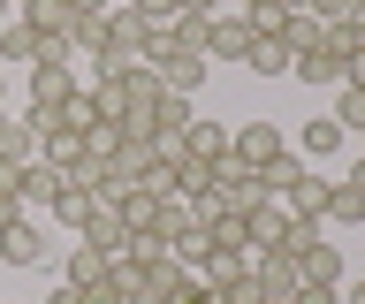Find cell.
<instances>
[{"label":"cell","instance_id":"cell-1","mask_svg":"<svg viewBox=\"0 0 365 304\" xmlns=\"http://www.w3.org/2000/svg\"><path fill=\"white\" fill-rule=\"evenodd\" d=\"M267 198L289 213V221H319V213H327V175L304 167L297 152H282V160L267 167Z\"/></svg>","mask_w":365,"mask_h":304},{"label":"cell","instance_id":"cell-2","mask_svg":"<svg viewBox=\"0 0 365 304\" xmlns=\"http://www.w3.org/2000/svg\"><path fill=\"white\" fill-rule=\"evenodd\" d=\"M145 61H153V23H137L130 8H114L107 31H99L91 69H99V76H122V69H145Z\"/></svg>","mask_w":365,"mask_h":304},{"label":"cell","instance_id":"cell-3","mask_svg":"<svg viewBox=\"0 0 365 304\" xmlns=\"http://www.w3.org/2000/svg\"><path fill=\"white\" fill-rule=\"evenodd\" d=\"M282 152H289V137H282L274 122H259V115H244V130H228V160L251 167V175H267Z\"/></svg>","mask_w":365,"mask_h":304},{"label":"cell","instance_id":"cell-4","mask_svg":"<svg viewBox=\"0 0 365 304\" xmlns=\"http://www.w3.org/2000/svg\"><path fill=\"white\" fill-rule=\"evenodd\" d=\"M0 266H53V229L38 213H23V221L0 229Z\"/></svg>","mask_w":365,"mask_h":304},{"label":"cell","instance_id":"cell-5","mask_svg":"<svg viewBox=\"0 0 365 304\" xmlns=\"http://www.w3.org/2000/svg\"><path fill=\"white\" fill-rule=\"evenodd\" d=\"M289 76H297V84H312V92H327V84L342 92V76H350V53L335 46V31H319V46H312V53H297Z\"/></svg>","mask_w":365,"mask_h":304},{"label":"cell","instance_id":"cell-6","mask_svg":"<svg viewBox=\"0 0 365 304\" xmlns=\"http://www.w3.org/2000/svg\"><path fill=\"white\" fill-rule=\"evenodd\" d=\"M99 206V190H91V167H76V175H61V190H53V206H46V229H84V213Z\"/></svg>","mask_w":365,"mask_h":304},{"label":"cell","instance_id":"cell-7","mask_svg":"<svg viewBox=\"0 0 365 304\" xmlns=\"http://www.w3.org/2000/svg\"><path fill=\"white\" fill-rule=\"evenodd\" d=\"M76 243H91V251H107V258H130V229H122V206H99L84 213V229H76Z\"/></svg>","mask_w":365,"mask_h":304},{"label":"cell","instance_id":"cell-8","mask_svg":"<svg viewBox=\"0 0 365 304\" xmlns=\"http://www.w3.org/2000/svg\"><path fill=\"white\" fill-rule=\"evenodd\" d=\"M16 23H31L38 38L68 46V31H76V0H16Z\"/></svg>","mask_w":365,"mask_h":304},{"label":"cell","instance_id":"cell-9","mask_svg":"<svg viewBox=\"0 0 365 304\" xmlns=\"http://www.w3.org/2000/svg\"><path fill=\"white\" fill-rule=\"evenodd\" d=\"M244 53H251V23L236 8H221V16L205 23V61H244Z\"/></svg>","mask_w":365,"mask_h":304},{"label":"cell","instance_id":"cell-10","mask_svg":"<svg viewBox=\"0 0 365 304\" xmlns=\"http://www.w3.org/2000/svg\"><path fill=\"white\" fill-rule=\"evenodd\" d=\"M342 145H350V137H342V122H335V115H319V122H304V137H297L289 152H297L304 167H319V160H335Z\"/></svg>","mask_w":365,"mask_h":304},{"label":"cell","instance_id":"cell-11","mask_svg":"<svg viewBox=\"0 0 365 304\" xmlns=\"http://www.w3.org/2000/svg\"><path fill=\"white\" fill-rule=\"evenodd\" d=\"M53 190H61V175H53L46 160L16 167V206H23V213H38V221H46V206H53Z\"/></svg>","mask_w":365,"mask_h":304},{"label":"cell","instance_id":"cell-12","mask_svg":"<svg viewBox=\"0 0 365 304\" xmlns=\"http://www.w3.org/2000/svg\"><path fill=\"white\" fill-rule=\"evenodd\" d=\"M53 266H61L68 289H91V281H107L114 258H107V251H91V243H68V251H53Z\"/></svg>","mask_w":365,"mask_h":304},{"label":"cell","instance_id":"cell-13","mask_svg":"<svg viewBox=\"0 0 365 304\" xmlns=\"http://www.w3.org/2000/svg\"><path fill=\"white\" fill-rule=\"evenodd\" d=\"M282 236H289V213L274 206V198L244 213V243H251V251H282Z\"/></svg>","mask_w":365,"mask_h":304},{"label":"cell","instance_id":"cell-14","mask_svg":"<svg viewBox=\"0 0 365 304\" xmlns=\"http://www.w3.org/2000/svg\"><path fill=\"white\" fill-rule=\"evenodd\" d=\"M251 274V251H236V243H213V251L198 258V281L205 289H228V281H244Z\"/></svg>","mask_w":365,"mask_h":304},{"label":"cell","instance_id":"cell-15","mask_svg":"<svg viewBox=\"0 0 365 304\" xmlns=\"http://www.w3.org/2000/svg\"><path fill=\"white\" fill-rule=\"evenodd\" d=\"M182 160L221 167V160H228V130H221V122H190V130H182Z\"/></svg>","mask_w":365,"mask_h":304},{"label":"cell","instance_id":"cell-16","mask_svg":"<svg viewBox=\"0 0 365 304\" xmlns=\"http://www.w3.org/2000/svg\"><path fill=\"white\" fill-rule=\"evenodd\" d=\"M38 160V130L23 115H0V167H31Z\"/></svg>","mask_w":365,"mask_h":304},{"label":"cell","instance_id":"cell-17","mask_svg":"<svg viewBox=\"0 0 365 304\" xmlns=\"http://www.w3.org/2000/svg\"><path fill=\"white\" fill-rule=\"evenodd\" d=\"M114 206H122V229H130V236H153V229H160V206H168V198L137 183V190H122Z\"/></svg>","mask_w":365,"mask_h":304},{"label":"cell","instance_id":"cell-18","mask_svg":"<svg viewBox=\"0 0 365 304\" xmlns=\"http://www.w3.org/2000/svg\"><path fill=\"white\" fill-rule=\"evenodd\" d=\"M319 229H365V190L358 183H327V213Z\"/></svg>","mask_w":365,"mask_h":304},{"label":"cell","instance_id":"cell-19","mask_svg":"<svg viewBox=\"0 0 365 304\" xmlns=\"http://www.w3.org/2000/svg\"><path fill=\"white\" fill-rule=\"evenodd\" d=\"M38 46H46V38H38L31 23H0V69H8V61H23V69H31V61H38Z\"/></svg>","mask_w":365,"mask_h":304},{"label":"cell","instance_id":"cell-20","mask_svg":"<svg viewBox=\"0 0 365 304\" xmlns=\"http://www.w3.org/2000/svg\"><path fill=\"white\" fill-rule=\"evenodd\" d=\"M236 16L251 23V38H282V23H289V8H282V0H244Z\"/></svg>","mask_w":365,"mask_h":304},{"label":"cell","instance_id":"cell-21","mask_svg":"<svg viewBox=\"0 0 365 304\" xmlns=\"http://www.w3.org/2000/svg\"><path fill=\"white\" fill-rule=\"evenodd\" d=\"M244 69H251V76H289V46H282V38H251Z\"/></svg>","mask_w":365,"mask_h":304},{"label":"cell","instance_id":"cell-22","mask_svg":"<svg viewBox=\"0 0 365 304\" xmlns=\"http://www.w3.org/2000/svg\"><path fill=\"white\" fill-rule=\"evenodd\" d=\"M130 16H137V23H175V0H130Z\"/></svg>","mask_w":365,"mask_h":304},{"label":"cell","instance_id":"cell-23","mask_svg":"<svg viewBox=\"0 0 365 304\" xmlns=\"http://www.w3.org/2000/svg\"><path fill=\"white\" fill-rule=\"evenodd\" d=\"M175 16H190V23H213V16H221V0H175Z\"/></svg>","mask_w":365,"mask_h":304},{"label":"cell","instance_id":"cell-24","mask_svg":"<svg viewBox=\"0 0 365 304\" xmlns=\"http://www.w3.org/2000/svg\"><path fill=\"white\" fill-rule=\"evenodd\" d=\"M175 304H221V289H205V281L190 274V281H182V297H175Z\"/></svg>","mask_w":365,"mask_h":304},{"label":"cell","instance_id":"cell-25","mask_svg":"<svg viewBox=\"0 0 365 304\" xmlns=\"http://www.w3.org/2000/svg\"><path fill=\"white\" fill-rule=\"evenodd\" d=\"M38 304H84V289H68V281H53V289H46Z\"/></svg>","mask_w":365,"mask_h":304},{"label":"cell","instance_id":"cell-26","mask_svg":"<svg viewBox=\"0 0 365 304\" xmlns=\"http://www.w3.org/2000/svg\"><path fill=\"white\" fill-rule=\"evenodd\" d=\"M335 297H342V304H365V281H342Z\"/></svg>","mask_w":365,"mask_h":304},{"label":"cell","instance_id":"cell-27","mask_svg":"<svg viewBox=\"0 0 365 304\" xmlns=\"http://www.w3.org/2000/svg\"><path fill=\"white\" fill-rule=\"evenodd\" d=\"M342 183H358V190H365V152H358V160H350V175H342Z\"/></svg>","mask_w":365,"mask_h":304},{"label":"cell","instance_id":"cell-28","mask_svg":"<svg viewBox=\"0 0 365 304\" xmlns=\"http://www.w3.org/2000/svg\"><path fill=\"white\" fill-rule=\"evenodd\" d=\"M0 115H8V69H0Z\"/></svg>","mask_w":365,"mask_h":304},{"label":"cell","instance_id":"cell-29","mask_svg":"<svg viewBox=\"0 0 365 304\" xmlns=\"http://www.w3.org/2000/svg\"><path fill=\"white\" fill-rule=\"evenodd\" d=\"M282 8H289V16H304V0H282Z\"/></svg>","mask_w":365,"mask_h":304},{"label":"cell","instance_id":"cell-30","mask_svg":"<svg viewBox=\"0 0 365 304\" xmlns=\"http://www.w3.org/2000/svg\"><path fill=\"white\" fill-rule=\"evenodd\" d=\"M8 8H16V0H0V23H8Z\"/></svg>","mask_w":365,"mask_h":304},{"label":"cell","instance_id":"cell-31","mask_svg":"<svg viewBox=\"0 0 365 304\" xmlns=\"http://www.w3.org/2000/svg\"><path fill=\"white\" fill-rule=\"evenodd\" d=\"M0 304H8V297H0Z\"/></svg>","mask_w":365,"mask_h":304},{"label":"cell","instance_id":"cell-32","mask_svg":"<svg viewBox=\"0 0 365 304\" xmlns=\"http://www.w3.org/2000/svg\"><path fill=\"white\" fill-rule=\"evenodd\" d=\"M335 304H342V297H335Z\"/></svg>","mask_w":365,"mask_h":304}]
</instances>
